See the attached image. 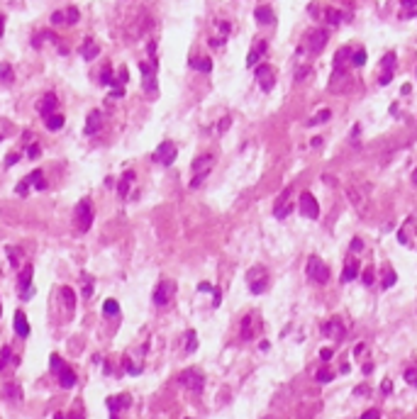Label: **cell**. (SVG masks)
Segmentation results:
<instances>
[{"mask_svg": "<svg viewBox=\"0 0 417 419\" xmlns=\"http://www.w3.org/2000/svg\"><path fill=\"white\" fill-rule=\"evenodd\" d=\"M173 292H176L173 283L163 280V283H159V288L154 290V302H156V305H166V302L173 298Z\"/></svg>", "mask_w": 417, "mask_h": 419, "instance_id": "9", "label": "cell"}, {"mask_svg": "<svg viewBox=\"0 0 417 419\" xmlns=\"http://www.w3.org/2000/svg\"><path fill=\"white\" fill-rule=\"evenodd\" d=\"M78 17H81V15H78L76 8H66V10L54 12V15H51V22H54V25H76Z\"/></svg>", "mask_w": 417, "mask_h": 419, "instance_id": "8", "label": "cell"}, {"mask_svg": "<svg viewBox=\"0 0 417 419\" xmlns=\"http://www.w3.org/2000/svg\"><path fill=\"white\" fill-rule=\"evenodd\" d=\"M327 22H329V25H339V22H342V12L335 10V8H329V10H327Z\"/></svg>", "mask_w": 417, "mask_h": 419, "instance_id": "29", "label": "cell"}, {"mask_svg": "<svg viewBox=\"0 0 417 419\" xmlns=\"http://www.w3.org/2000/svg\"><path fill=\"white\" fill-rule=\"evenodd\" d=\"M381 64H383V76H381V83L386 86V83H390V78H393V69H395V64H398V56H395V54H386Z\"/></svg>", "mask_w": 417, "mask_h": 419, "instance_id": "12", "label": "cell"}, {"mask_svg": "<svg viewBox=\"0 0 417 419\" xmlns=\"http://www.w3.org/2000/svg\"><path fill=\"white\" fill-rule=\"evenodd\" d=\"M56 108H59V100H56L54 93H47V95L37 102V110L41 112V117H47V115H51V112H56Z\"/></svg>", "mask_w": 417, "mask_h": 419, "instance_id": "10", "label": "cell"}, {"mask_svg": "<svg viewBox=\"0 0 417 419\" xmlns=\"http://www.w3.org/2000/svg\"><path fill=\"white\" fill-rule=\"evenodd\" d=\"M100 80H102V83H112V71H110V66H105V69H102Z\"/></svg>", "mask_w": 417, "mask_h": 419, "instance_id": "32", "label": "cell"}, {"mask_svg": "<svg viewBox=\"0 0 417 419\" xmlns=\"http://www.w3.org/2000/svg\"><path fill=\"white\" fill-rule=\"evenodd\" d=\"M100 127V112L93 110L88 115V122H86V134H95V130Z\"/></svg>", "mask_w": 417, "mask_h": 419, "instance_id": "20", "label": "cell"}, {"mask_svg": "<svg viewBox=\"0 0 417 419\" xmlns=\"http://www.w3.org/2000/svg\"><path fill=\"white\" fill-rule=\"evenodd\" d=\"M356 276H359V263H356L354 259H349L346 261V268H344V278L351 280V278H356Z\"/></svg>", "mask_w": 417, "mask_h": 419, "instance_id": "24", "label": "cell"}, {"mask_svg": "<svg viewBox=\"0 0 417 419\" xmlns=\"http://www.w3.org/2000/svg\"><path fill=\"white\" fill-rule=\"evenodd\" d=\"M39 154H41L39 144H32V146H30V159H37V156H39Z\"/></svg>", "mask_w": 417, "mask_h": 419, "instance_id": "34", "label": "cell"}, {"mask_svg": "<svg viewBox=\"0 0 417 419\" xmlns=\"http://www.w3.org/2000/svg\"><path fill=\"white\" fill-rule=\"evenodd\" d=\"M91 224H93V207H91V200L88 198H83L81 202H78V207H76V227H78V232H86L91 229Z\"/></svg>", "mask_w": 417, "mask_h": 419, "instance_id": "3", "label": "cell"}, {"mask_svg": "<svg viewBox=\"0 0 417 419\" xmlns=\"http://www.w3.org/2000/svg\"><path fill=\"white\" fill-rule=\"evenodd\" d=\"M405 378L410 380L412 385H417V373H415V370H407V375H405Z\"/></svg>", "mask_w": 417, "mask_h": 419, "instance_id": "37", "label": "cell"}, {"mask_svg": "<svg viewBox=\"0 0 417 419\" xmlns=\"http://www.w3.org/2000/svg\"><path fill=\"white\" fill-rule=\"evenodd\" d=\"M264 51H266V41H256L254 47H252V51H249V59H246V64H249V66H254Z\"/></svg>", "mask_w": 417, "mask_h": 419, "instance_id": "18", "label": "cell"}, {"mask_svg": "<svg viewBox=\"0 0 417 419\" xmlns=\"http://www.w3.org/2000/svg\"><path fill=\"white\" fill-rule=\"evenodd\" d=\"M51 370L56 373V378H59V385H61V388H73V385H76V373H73V370L69 368L59 356H51Z\"/></svg>", "mask_w": 417, "mask_h": 419, "instance_id": "2", "label": "cell"}, {"mask_svg": "<svg viewBox=\"0 0 417 419\" xmlns=\"http://www.w3.org/2000/svg\"><path fill=\"white\" fill-rule=\"evenodd\" d=\"M15 331H17L20 337H27V334H30V322H27V317H25L22 309L15 312Z\"/></svg>", "mask_w": 417, "mask_h": 419, "instance_id": "15", "label": "cell"}, {"mask_svg": "<svg viewBox=\"0 0 417 419\" xmlns=\"http://www.w3.org/2000/svg\"><path fill=\"white\" fill-rule=\"evenodd\" d=\"M0 312H3V309H0Z\"/></svg>", "mask_w": 417, "mask_h": 419, "instance_id": "42", "label": "cell"}, {"mask_svg": "<svg viewBox=\"0 0 417 419\" xmlns=\"http://www.w3.org/2000/svg\"><path fill=\"white\" fill-rule=\"evenodd\" d=\"M213 163H215L213 154H203V156H198V159L193 161V180H191V188H198V185L207 178V173L213 171Z\"/></svg>", "mask_w": 417, "mask_h": 419, "instance_id": "1", "label": "cell"}, {"mask_svg": "<svg viewBox=\"0 0 417 419\" xmlns=\"http://www.w3.org/2000/svg\"><path fill=\"white\" fill-rule=\"evenodd\" d=\"M325 44H327V32L325 30H312L310 34H307V47H310V51H320Z\"/></svg>", "mask_w": 417, "mask_h": 419, "instance_id": "11", "label": "cell"}, {"mask_svg": "<svg viewBox=\"0 0 417 419\" xmlns=\"http://www.w3.org/2000/svg\"><path fill=\"white\" fill-rule=\"evenodd\" d=\"M191 66L198 71H203V73H207V71H213V61L210 59H191Z\"/></svg>", "mask_w": 417, "mask_h": 419, "instance_id": "23", "label": "cell"}, {"mask_svg": "<svg viewBox=\"0 0 417 419\" xmlns=\"http://www.w3.org/2000/svg\"><path fill=\"white\" fill-rule=\"evenodd\" d=\"M307 273H310V278L317 280V283H327V280H329V270H327V266L317 259V256H312V259L307 261Z\"/></svg>", "mask_w": 417, "mask_h": 419, "instance_id": "7", "label": "cell"}, {"mask_svg": "<svg viewBox=\"0 0 417 419\" xmlns=\"http://www.w3.org/2000/svg\"><path fill=\"white\" fill-rule=\"evenodd\" d=\"M30 183H32V185H34L37 190H44V188H47V183H44V176H41V171H34V173H32V176H30Z\"/></svg>", "mask_w": 417, "mask_h": 419, "instance_id": "26", "label": "cell"}, {"mask_svg": "<svg viewBox=\"0 0 417 419\" xmlns=\"http://www.w3.org/2000/svg\"><path fill=\"white\" fill-rule=\"evenodd\" d=\"M417 8V0H400V17H412Z\"/></svg>", "mask_w": 417, "mask_h": 419, "instance_id": "21", "label": "cell"}, {"mask_svg": "<svg viewBox=\"0 0 417 419\" xmlns=\"http://www.w3.org/2000/svg\"><path fill=\"white\" fill-rule=\"evenodd\" d=\"M102 312L112 317V315H117L120 312V305H117V300H105V305H102Z\"/></svg>", "mask_w": 417, "mask_h": 419, "instance_id": "25", "label": "cell"}, {"mask_svg": "<svg viewBox=\"0 0 417 419\" xmlns=\"http://www.w3.org/2000/svg\"><path fill=\"white\" fill-rule=\"evenodd\" d=\"M32 273H34V270H32V266H30V263H27V266H22V268H20V276H17V285H20V290H22V292H27V288H30V285H32Z\"/></svg>", "mask_w": 417, "mask_h": 419, "instance_id": "13", "label": "cell"}, {"mask_svg": "<svg viewBox=\"0 0 417 419\" xmlns=\"http://www.w3.org/2000/svg\"><path fill=\"white\" fill-rule=\"evenodd\" d=\"M44 124H47V130H51V132L61 130V127H64V115H61V112H51V115H47V117H44Z\"/></svg>", "mask_w": 417, "mask_h": 419, "instance_id": "16", "label": "cell"}, {"mask_svg": "<svg viewBox=\"0 0 417 419\" xmlns=\"http://www.w3.org/2000/svg\"><path fill=\"white\" fill-rule=\"evenodd\" d=\"M181 383H188V388H200L203 378H200L198 373H191V370H188V373H183V375H181Z\"/></svg>", "mask_w": 417, "mask_h": 419, "instance_id": "22", "label": "cell"}, {"mask_svg": "<svg viewBox=\"0 0 417 419\" xmlns=\"http://www.w3.org/2000/svg\"><path fill=\"white\" fill-rule=\"evenodd\" d=\"M415 73H417V69H415Z\"/></svg>", "mask_w": 417, "mask_h": 419, "instance_id": "41", "label": "cell"}, {"mask_svg": "<svg viewBox=\"0 0 417 419\" xmlns=\"http://www.w3.org/2000/svg\"><path fill=\"white\" fill-rule=\"evenodd\" d=\"M61 300H64V305H66V309H76V292H73V288L64 285L61 288Z\"/></svg>", "mask_w": 417, "mask_h": 419, "instance_id": "19", "label": "cell"}, {"mask_svg": "<svg viewBox=\"0 0 417 419\" xmlns=\"http://www.w3.org/2000/svg\"><path fill=\"white\" fill-rule=\"evenodd\" d=\"M351 64H354V66H364V64H366V51L356 49L354 54H351Z\"/></svg>", "mask_w": 417, "mask_h": 419, "instance_id": "28", "label": "cell"}, {"mask_svg": "<svg viewBox=\"0 0 417 419\" xmlns=\"http://www.w3.org/2000/svg\"><path fill=\"white\" fill-rule=\"evenodd\" d=\"M132 178H134L132 173H127V176L122 178V183H120V195H127V190H130V183H132Z\"/></svg>", "mask_w": 417, "mask_h": 419, "instance_id": "30", "label": "cell"}, {"mask_svg": "<svg viewBox=\"0 0 417 419\" xmlns=\"http://www.w3.org/2000/svg\"><path fill=\"white\" fill-rule=\"evenodd\" d=\"M256 80H259V86L264 93H271L276 86V71L274 66H268V64H261V66H256Z\"/></svg>", "mask_w": 417, "mask_h": 419, "instance_id": "5", "label": "cell"}, {"mask_svg": "<svg viewBox=\"0 0 417 419\" xmlns=\"http://www.w3.org/2000/svg\"><path fill=\"white\" fill-rule=\"evenodd\" d=\"M254 17L259 25H271V22H274V10H271L268 5H259L254 10Z\"/></svg>", "mask_w": 417, "mask_h": 419, "instance_id": "14", "label": "cell"}, {"mask_svg": "<svg viewBox=\"0 0 417 419\" xmlns=\"http://www.w3.org/2000/svg\"><path fill=\"white\" fill-rule=\"evenodd\" d=\"M361 246H364V244H361V241H359V239H354V241H351V249H354V251H359V249H361Z\"/></svg>", "mask_w": 417, "mask_h": 419, "instance_id": "40", "label": "cell"}, {"mask_svg": "<svg viewBox=\"0 0 417 419\" xmlns=\"http://www.w3.org/2000/svg\"><path fill=\"white\" fill-rule=\"evenodd\" d=\"M3 34H5V15L0 12V37H3Z\"/></svg>", "mask_w": 417, "mask_h": 419, "instance_id": "38", "label": "cell"}, {"mask_svg": "<svg viewBox=\"0 0 417 419\" xmlns=\"http://www.w3.org/2000/svg\"><path fill=\"white\" fill-rule=\"evenodd\" d=\"M325 120H329V110H322V115L312 117V120H310V124H317V122H325Z\"/></svg>", "mask_w": 417, "mask_h": 419, "instance_id": "33", "label": "cell"}, {"mask_svg": "<svg viewBox=\"0 0 417 419\" xmlns=\"http://www.w3.org/2000/svg\"><path fill=\"white\" fill-rule=\"evenodd\" d=\"M393 280H395V276H393V270H388V273H386V278H383V285H386V288H388V285H393Z\"/></svg>", "mask_w": 417, "mask_h": 419, "instance_id": "36", "label": "cell"}, {"mask_svg": "<svg viewBox=\"0 0 417 419\" xmlns=\"http://www.w3.org/2000/svg\"><path fill=\"white\" fill-rule=\"evenodd\" d=\"M364 419H378V412H376V409H371V412H366V414H364Z\"/></svg>", "mask_w": 417, "mask_h": 419, "instance_id": "39", "label": "cell"}, {"mask_svg": "<svg viewBox=\"0 0 417 419\" xmlns=\"http://www.w3.org/2000/svg\"><path fill=\"white\" fill-rule=\"evenodd\" d=\"M298 207H300V212L305 215V217H310V220H317L320 217V202L315 200V195L312 193H300V200H298Z\"/></svg>", "mask_w": 417, "mask_h": 419, "instance_id": "4", "label": "cell"}, {"mask_svg": "<svg viewBox=\"0 0 417 419\" xmlns=\"http://www.w3.org/2000/svg\"><path fill=\"white\" fill-rule=\"evenodd\" d=\"M364 283H368V285L373 283V268H366V270H364Z\"/></svg>", "mask_w": 417, "mask_h": 419, "instance_id": "35", "label": "cell"}, {"mask_svg": "<svg viewBox=\"0 0 417 419\" xmlns=\"http://www.w3.org/2000/svg\"><path fill=\"white\" fill-rule=\"evenodd\" d=\"M0 80H3V83H10L12 80V66L10 64H0Z\"/></svg>", "mask_w": 417, "mask_h": 419, "instance_id": "27", "label": "cell"}, {"mask_svg": "<svg viewBox=\"0 0 417 419\" xmlns=\"http://www.w3.org/2000/svg\"><path fill=\"white\" fill-rule=\"evenodd\" d=\"M8 132H10V122L0 120V139H5V137H8Z\"/></svg>", "mask_w": 417, "mask_h": 419, "instance_id": "31", "label": "cell"}, {"mask_svg": "<svg viewBox=\"0 0 417 419\" xmlns=\"http://www.w3.org/2000/svg\"><path fill=\"white\" fill-rule=\"evenodd\" d=\"M176 156H178V151H176L173 141H163V144H159V149L154 151V161L163 163V166H171L173 161H176Z\"/></svg>", "mask_w": 417, "mask_h": 419, "instance_id": "6", "label": "cell"}, {"mask_svg": "<svg viewBox=\"0 0 417 419\" xmlns=\"http://www.w3.org/2000/svg\"><path fill=\"white\" fill-rule=\"evenodd\" d=\"M81 54H83V59H88V61L95 59V56H98V44L93 39H86L81 47Z\"/></svg>", "mask_w": 417, "mask_h": 419, "instance_id": "17", "label": "cell"}]
</instances>
